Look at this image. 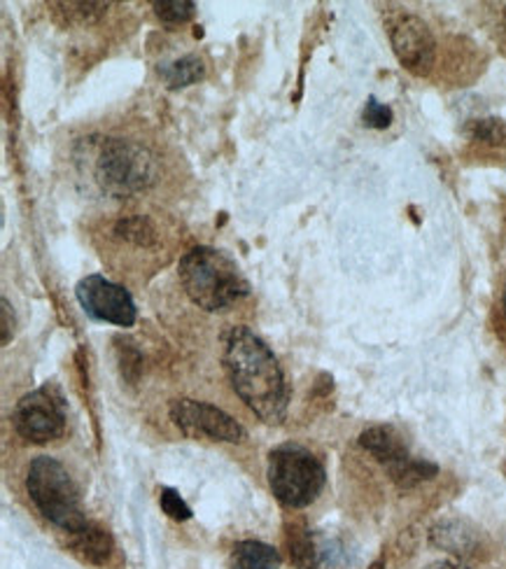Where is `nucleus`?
Segmentation results:
<instances>
[{
	"label": "nucleus",
	"instance_id": "obj_1",
	"mask_svg": "<svg viewBox=\"0 0 506 569\" xmlns=\"http://www.w3.org/2000/svg\"><path fill=\"white\" fill-rule=\"evenodd\" d=\"M225 369L236 395L267 425L287 416V386L271 348L248 327H234L225 343Z\"/></svg>",
	"mask_w": 506,
	"mask_h": 569
},
{
	"label": "nucleus",
	"instance_id": "obj_2",
	"mask_svg": "<svg viewBox=\"0 0 506 569\" xmlns=\"http://www.w3.org/2000/svg\"><path fill=\"white\" fill-rule=\"evenodd\" d=\"M178 276L187 297L208 313H222L250 292L234 259L206 246L189 250L180 259Z\"/></svg>",
	"mask_w": 506,
	"mask_h": 569
},
{
	"label": "nucleus",
	"instance_id": "obj_3",
	"mask_svg": "<svg viewBox=\"0 0 506 569\" xmlns=\"http://www.w3.org/2000/svg\"><path fill=\"white\" fill-rule=\"evenodd\" d=\"M27 490L38 511L66 532H78L87 526L80 490L70 471L50 456H40L31 462Z\"/></svg>",
	"mask_w": 506,
	"mask_h": 569
},
{
	"label": "nucleus",
	"instance_id": "obj_4",
	"mask_svg": "<svg viewBox=\"0 0 506 569\" xmlns=\"http://www.w3.org/2000/svg\"><path fill=\"white\" fill-rule=\"evenodd\" d=\"M325 467L299 443H282L269 456V486L276 500L289 509H304L325 488Z\"/></svg>",
	"mask_w": 506,
	"mask_h": 569
},
{
	"label": "nucleus",
	"instance_id": "obj_5",
	"mask_svg": "<svg viewBox=\"0 0 506 569\" xmlns=\"http://www.w3.org/2000/svg\"><path fill=\"white\" fill-rule=\"evenodd\" d=\"M96 180L112 197H131L157 180V161L133 140L108 138L96 157Z\"/></svg>",
	"mask_w": 506,
	"mask_h": 569
},
{
	"label": "nucleus",
	"instance_id": "obj_6",
	"mask_svg": "<svg viewBox=\"0 0 506 569\" xmlns=\"http://www.w3.org/2000/svg\"><path fill=\"white\" fill-rule=\"evenodd\" d=\"M359 443L385 467V471L390 473V479L399 488H414L437 477V465L414 458L395 427H369L367 432H361Z\"/></svg>",
	"mask_w": 506,
	"mask_h": 569
},
{
	"label": "nucleus",
	"instance_id": "obj_7",
	"mask_svg": "<svg viewBox=\"0 0 506 569\" xmlns=\"http://www.w3.org/2000/svg\"><path fill=\"white\" fill-rule=\"evenodd\" d=\"M12 425L21 439L33 443L54 441L66 430V401L57 386H42L19 399Z\"/></svg>",
	"mask_w": 506,
	"mask_h": 569
},
{
	"label": "nucleus",
	"instance_id": "obj_8",
	"mask_svg": "<svg viewBox=\"0 0 506 569\" xmlns=\"http://www.w3.org/2000/svg\"><path fill=\"white\" fill-rule=\"evenodd\" d=\"M171 420L176 422L178 430L182 435H187L189 439L240 443L248 437L244 425L234 420L222 409L206 405V401L176 399L171 405Z\"/></svg>",
	"mask_w": 506,
	"mask_h": 569
},
{
	"label": "nucleus",
	"instance_id": "obj_9",
	"mask_svg": "<svg viewBox=\"0 0 506 569\" xmlns=\"http://www.w3.org/2000/svg\"><path fill=\"white\" fill-rule=\"evenodd\" d=\"M82 311L99 322H110L117 327H131L136 322V303L129 290L99 273L87 276L76 288Z\"/></svg>",
	"mask_w": 506,
	"mask_h": 569
},
{
	"label": "nucleus",
	"instance_id": "obj_10",
	"mask_svg": "<svg viewBox=\"0 0 506 569\" xmlns=\"http://www.w3.org/2000/svg\"><path fill=\"white\" fill-rule=\"evenodd\" d=\"M388 33L399 63L414 76H427L437 54V42L427 23L416 14L401 12L390 21Z\"/></svg>",
	"mask_w": 506,
	"mask_h": 569
},
{
	"label": "nucleus",
	"instance_id": "obj_11",
	"mask_svg": "<svg viewBox=\"0 0 506 569\" xmlns=\"http://www.w3.org/2000/svg\"><path fill=\"white\" fill-rule=\"evenodd\" d=\"M287 541L299 569H355V553L339 537L316 535L301 528L289 532Z\"/></svg>",
	"mask_w": 506,
	"mask_h": 569
},
{
	"label": "nucleus",
	"instance_id": "obj_12",
	"mask_svg": "<svg viewBox=\"0 0 506 569\" xmlns=\"http://www.w3.org/2000/svg\"><path fill=\"white\" fill-rule=\"evenodd\" d=\"M68 535H70V549L76 551L82 560L93 562V565H103L110 558L112 539L106 530L87 523L82 530L68 532Z\"/></svg>",
	"mask_w": 506,
	"mask_h": 569
},
{
	"label": "nucleus",
	"instance_id": "obj_13",
	"mask_svg": "<svg viewBox=\"0 0 506 569\" xmlns=\"http://www.w3.org/2000/svg\"><path fill=\"white\" fill-rule=\"evenodd\" d=\"M231 569H280V553L261 541H240L231 551Z\"/></svg>",
	"mask_w": 506,
	"mask_h": 569
},
{
	"label": "nucleus",
	"instance_id": "obj_14",
	"mask_svg": "<svg viewBox=\"0 0 506 569\" xmlns=\"http://www.w3.org/2000/svg\"><path fill=\"white\" fill-rule=\"evenodd\" d=\"M159 76L168 89H185L189 84H197L199 80H204L206 63L195 54H187L171 63L159 66Z\"/></svg>",
	"mask_w": 506,
	"mask_h": 569
},
{
	"label": "nucleus",
	"instance_id": "obj_15",
	"mask_svg": "<svg viewBox=\"0 0 506 569\" xmlns=\"http://www.w3.org/2000/svg\"><path fill=\"white\" fill-rule=\"evenodd\" d=\"M115 233L122 241L138 246V248H155L157 246V229L148 218H142V216H131V218L119 220L115 224Z\"/></svg>",
	"mask_w": 506,
	"mask_h": 569
},
{
	"label": "nucleus",
	"instance_id": "obj_16",
	"mask_svg": "<svg viewBox=\"0 0 506 569\" xmlns=\"http://www.w3.org/2000/svg\"><path fill=\"white\" fill-rule=\"evenodd\" d=\"M467 131L474 140L486 142V146H506V124L497 117H484V120H472Z\"/></svg>",
	"mask_w": 506,
	"mask_h": 569
},
{
	"label": "nucleus",
	"instance_id": "obj_17",
	"mask_svg": "<svg viewBox=\"0 0 506 569\" xmlns=\"http://www.w3.org/2000/svg\"><path fill=\"white\" fill-rule=\"evenodd\" d=\"M195 3L191 0H157L155 12L166 27H180L195 17Z\"/></svg>",
	"mask_w": 506,
	"mask_h": 569
},
{
	"label": "nucleus",
	"instance_id": "obj_18",
	"mask_svg": "<svg viewBox=\"0 0 506 569\" xmlns=\"http://www.w3.org/2000/svg\"><path fill=\"white\" fill-rule=\"evenodd\" d=\"M393 108L380 103L378 99H369L365 106V112H361V122H365L369 129H388L393 124Z\"/></svg>",
	"mask_w": 506,
	"mask_h": 569
},
{
	"label": "nucleus",
	"instance_id": "obj_19",
	"mask_svg": "<svg viewBox=\"0 0 506 569\" xmlns=\"http://www.w3.org/2000/svg\"><path fill=\"white\" fill-rule=\"evenodd\" d=\"M159 505H161L163 513L171 516L173 520H189L191 518V509L187 507V502L173 488H161Z\"/></svg>",
	"mask_w": 506,
	"mask_h": 569
},
{
	"label": "nucleus",
	"instance_id": "obj_20",
	"mask_svg": "<svg viewBox=\"0 0 506 569\" xmlns=\"http://www.w3.org/2000/svg\"><path fill=\"white\" fill-rule=\"evenodd\" d=\"M0 306H3L0 308V313H3V346H8L14 335V316H12V308H10L8 299L0 301Z\"/></svg>",
	"mask_w": 506,
	"mask_h": 569
},
{
	"label": "nucleus",
	"instance_id": "obj_21",
	"mask_svg": "<svg viewBox=\"0 0 506 569\" xmlns=\"http://www.w3.org/2000/svg\"><path fill=\"white\" fill-rule=\"evenodd\" d=\"M425 569H467V567L460 562H453V560H439V562L427 565Z\"/></svg>",
	"mask_w": 506,
	"mask_h": 569
},
{
	"label": "nucleus",
	"instance_id": "obj_22",
	"mask_svg": "<svg viewBox=\"0 0 506 569\" xmlns=\"http://www.w3.org/2000/svg\"><path fill=\"white\" fill-rule=\"evenodd\" d=\"M502 311H504V316H506V290H504V297H502Z\"/></svg>",
	"mask_w": 506,
	"mask_h": 569
}]
</instances>
